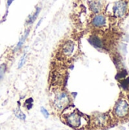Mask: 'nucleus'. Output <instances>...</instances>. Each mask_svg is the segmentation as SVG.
Segmentation results:
<instances>
[{"instance_id": "obj_3", "label": "nucleus", "mask_w": 129, "mask_h": 130, "mask_svg": "<svg viewBox=\"0 0 129 130\" xmlns=\"http://www.w3.org/2000/svg\"><path fill=\"white\" fill-rule=\"evenodd\" d=\"M76 51V43L75 41L68 40H66L61 47L60 53L63 59H71Z\"/></svg>"}, {"instance_id": "obj_8", "label": "nucleus", "mask_w": 129, "mask_h": 130, "mask_svg": "<svg viewBox=\"0 0 129 130\" xmlns=\"http://www.w3.org/2000/svg\"><path fill=\"white\" fill-rule=\"evenodd\" d=\"M89 41L92 45L97 48H103L104 46L103 40L97 36H92L91 37L89 38Z\"/></svg>"}, {"instance_id": "obj_2", "label": "nucleus", "mask_w": 129, "mask_h": 130, "mask_svg": "<svg viewBox=\"0 0 129 130\" xmlns=\"http://www.w3.org/2000/svg\"><path fill=\"white\" fill-rule=\"evenodd\" d=\"M115 116L120 119L124 120L129 117V102L125 98L120 99L114 108Z\"/></svg>"}, {"instance_id": "obj_11", "label": "nucleus", "mask_w": 129, "mask_h": 130, "mask_svg": "<svg viewBox=\"0 0 129 130\" xmlns=\"http://www.w3.org/2000/svg\"><path fill=\"white\" fill-rule=\"evenodd\" d=\"M14 114H15V116L17 117V118H19L20 120H25L26 119V116H25V114L21 110H16L15 111H14Z\"/></svg>"}, {"instance_id": "obj_1", "label": "nucleus", "mask_w": 129, "mask_h": 130, "mask_svg": "<svg viewBox=\"0 0 129 130\" xmlns=\"http://www.w3.org/2000/svg\"><path fill=\"white\" fill-rule=\"evenodd\" d=\"M63 117L66 122L72 127L76 129H82L87 126L89 120L87 116L82 114L78 110L70 107L63 112Z\"/></svg>"}, {"instance_id": "obj_9", "label": "nucleus", "mask_w": 129, "mask_h": 130, "mask_svg": "<svg viewBox=\"0 0 129 130\" xmlns=\"http://www.w3.org/2000/svg\"><path fill=\"white\" fill-rule=\"evenodd\" d=\"M29 31H30V30L29 29H27L26 31H25V33H24V36L20 39V40H19V42L17 43V46H16V50H18V49H20L22 46H23V44H24V41L26 40V39H27V36H28V34H29Z\"/></svg>"}, {"instance_id": "obj_6", "label": "nucleus", "mask_w": 129, "mask_h": 130, "mask_svg": "<svg viewBox=\"0 0 129 130\" xmlns=\"http://www.w3.org/2000/svg\"><path fill=\"white\" fill-rule=\"evenodd\" d=\"M106 18L103 14H97L92 20V24L96 27H104L106 25Z\"/></svg>"}, {"instance_id": "obj_10", "label": "nucleus", "mask_w": 129, "mask_h": 130, "mask_svg": "<svg viewBox=\"0 0 129 130\" xmlns=\"http://www.w3.org/2000/svg\"><path fill=\"white\" fill-rule=\"evenodd\" d=\"M40 11V8H38L36 9V11H35V13H34L32 16H30V18L28 19L27 23H28V24H33V23L34 22V21L36 20V18H37V16H38V14H39Z\"/></svg>"}, {"instance_id": "obj_14", "label": "nucleus", "mask_w": 129, "mask_h": 130, "mask_svg": "<svg viewBox=\"0 0 129 130\" xmlns=\"http://www.w3.org/2000/svg\"><path fill=\"white\" fill-rule=\"evenodd\" d=\"M41 113H43V115L46 118H48V117H49V112H48L44 107H41Z\"/></svg>"}, {"instance_id": "obj_15", "label": "nucleus", "mask_w": 129, "mask_h": 130, "mask_svg": "<svg viewBox=\"0 0 129 130\" xmlns=\"http://www.w3.org/2000/svg\"><path fill=\"white\" fill-rule=\"evenodd\" d=\"M13 1H14V0H8V1H7V2H8V5L9 6V5H11V3Z\"/></svg>"}, {"instance_id": "obj_7", "label": "nucleus", "mask_w": 129, "mask_h": 130, "mask_svg": "<svg viewBox=\"0 0 129 130\" xmlns=\"http://www.w3.org/2000/svg\"><path fill=\"white\" fill-rule=\"evenodd\" d=\"M94 123L100 127H103L106 126L108 123V117L106 114H99L96 117H94Z\"/></svg>"}, {"instance_id": "obj_12", "label": "nucleus", "mask_w": 129, "mask_h": 130, "mask_svg": "<svg viewBox=\"0 0 129 130\" xmlns=\"http://www.w3.org/2000/svg\"><path fill=\"white\" fill-rule=\"evenodd\" d=\"M5 71H6V66L5 64H2V66H0V81L2 79Z\"/></svg>"}, {"instance_id": "obj_4", "label": "nucleus", "mask_w": 129, "mask_h": 130, "mask_svg": "<svg viewBox=\"0 0 129 130\" xmlns=\"http://www.w3.org/2000/svg\"><path fill=\"white\" fill-rule=\"evenodd\" d=\"M69 103V98L66 92L60 91L56 94L54 100V107L57 110H63Z\"/></svg>"}, {"instance_id": "obj_5", "label": "nucleus", "mask_w": 129, "mask_h": 130, "mask_svg": "<svg viewBox=\"0 0 129 130\" xmlns=\"http://www.w3.org/2000/svg\"><path fill=\"white\" fill-rule=\"evenodd\" d=\"M128 9V2L127 0H119L115 3L113 8L114 16L117 18H122L127 13Z\"/></svg>"}, {"instance_id": "obj_13", "label": "nucleus", "mask_w": 129, "mask_h": 130, "mask_svg": "<svg viewBox=\"0 0 129 130\" xmlns=\"http://www.w3.org/2000/svg\"><path fill=\"white\" fill-rule=\"evenodd\" d=\"M26 58H27V54H24V56H22V58L21 59L20 62H19V64H18V69H21L23 67V66L24 65L25 63V61H26Z\"/></svg>"}]
</instances>
